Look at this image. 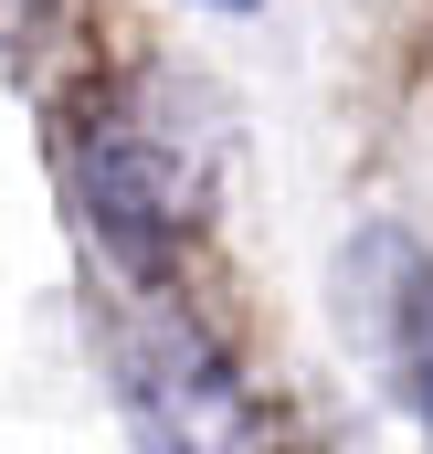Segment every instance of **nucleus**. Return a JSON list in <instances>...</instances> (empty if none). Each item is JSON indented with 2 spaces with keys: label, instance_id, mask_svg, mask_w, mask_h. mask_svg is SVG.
<instances>
[{
  "label": "nucleus",
  "instance_id": "nucleus-3",
  "mask_svg": "<svg viewBox=\"0 0 433 454\" xmlns=\"http://www.w3.org/2000/svg\"><path fill=\"white\" fill-rule=\"evenodd\" d=\"M349 317L370 328L381 380L433 423V264L402 232H359V254H349Z\"/></svg>",
  "mask_w": 433,
  "mask_h": 454
},
{
  "label": "nucleus",
  "instance_id": "nucleus-4",
  "mask_svg": "<svg viewBox=\"0 0 433 454\" xmlns=\"http://www.w3.org/2000/svg\"><path fill=\"white\" fill-rule=\"evenodd\" d=\"M201 11H232V21H243V11H264V0H201Z\"/></svg>",
  "mask_w": 433,
  "mask_h": 454
},
{
  "label": "nucleus",
  "instance_id": "nucleus-1",
  "mask_svg": "<svg viewBox=\"0 0 433 454\" xmlns=\"http://www.w3.org/2000/svg\"><path fill=\"white\" fill-rule=\"evenodd\" d=\"M127 402H138L148 454H264L243 391H232V370H222L212 339L180 328V317L127 328Z\"/></svg>",
  "mask_w": 433,
  "mask_h": 454
},
{
  "label": "nucleus",
  "instance_id": "nucleus-2",
  "mask_svg": "<svg viewBox=\"0 0 433 454\" xmlns=\"http://www.w3.org/2000/svg\"><path fill=\"white\" fill-rule=\"evenodd\" d=\"M75 191H85V212L127 243V264H159L169 232L191 223V191L169 180V148H159L148 127H127V116H85V127H75Z\"/></svg>",
  "mask_w": 433,
  "mask_h": 454
}]
</instances>
